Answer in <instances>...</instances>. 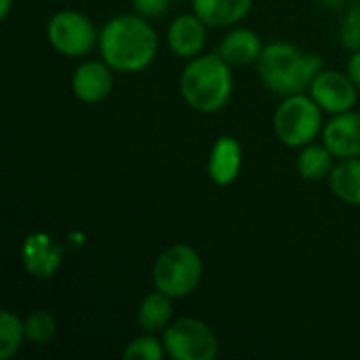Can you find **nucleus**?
Returning <instances> with one entry per match:
<instances>
[{"instance_id": "a878e982", "label": "nucleus", "mask_w": 360, "mask_h": 360, "mask_svg": "<svg viewBox=\"0 0 360 360\" xmlns=\"http://www.w3.org/2000/svg\"><path fill=\"white\" fill-rule=\"evenodd\" d=\"M356 2H360V0H356Z\"/></svg>"}, {"instance_id": "dca6fc26", "label": "nucleus", "mask_w": 360, "mask_h": 360, "mask_svg": "<svg viewBox=\"0 0 360 360\" xmlns=\"http://www.w3.org/2000/svg\"><path fill=\"white\" fill-rule=\"evenodd\" d=\"M173 323V297L154 289L137 308V325L143 333H162Z\"/></svg>"}, {"instance_id": "5701e85b", "label": "nucleus", "mask_w": 360, "mask_h": 360, "mask_svg": "<svg viewBox=\"0 0 360 360\" xmlns=\"http://www.w3.org/2000/svg\"><path fill=\"white\" fill-rule=\"evenodd\" d=\"M131 2L137 15L150 19V17H160L162 13H167V8L177 0H131Z\"/></svg>"}, {"instance_id": "393cba45", "label": "nucleus", "mask_w": 360, "mask_h": 360, "mask_svg": "<svg viewBox=\"0 0 360 360\" xmlns=\"http://www.w3.org/2000/svg\"><path fill=\"white\" fill-rule=\"evenodd\" d=\"M15 0H0V19H6Z\"/></svg>"}, {"instance_id": "f03ea898", "label": "nucleus", "mask_w": 360, "mask_h": 360, "mask_svg": "<svg viewBox=\"0 0 360 360\" xmlns=\"http://www.w3.org/2000/svg\"><path fill=\"white\" fill-rule=\"evenodd\" d=\"M255 65L268 91L289 97L310 89L312 80L323 70V57L291 42L276 40L264 46Z\"/></svg>"}, {"instance_id": "b1692460", "label": "nucleus", "mask_w": 360, "mask_h": 360, "mask_svg": "<svg viewBox=\"0 0 360 360\" xmlns=\"http://www.w3.org/2000/svg\"><path fill=\"white\" fill-rule=\"evenodd\" d=\"M346 72H348L350 80L356 84V89L360 91V51L350 53V59H348V63H346Z\"/></svg>"}, {"instance_id": "9d476101", "label": "nucleus", "mask_w": 360, "mask_h": 360, "mask_svg": "<svg viewBox=\"0 0 360 360\" xmlns=\"http://www.w3.org/2000/svg\"><path fill=\"white\" fill-rule=\"evenodd\" d=\"M114 86V70L103 59L82 61L72 74V93L82 103L103 101Z\"/></svg>"}, {"instance_id": "aec40b11", "label": "nucleus", "mask_w": 360, "mask_h": 360, "mask_svg": "<svg viewBox=\"0 0 360 360\" xmlns=\"http://www.w3.org/2000/svg\"><path fill=\"white\" fill-rule=\"evenodd\" d=\"M25 340L34 346H46L57 335L55 316L46 310H32L25 319Z\"/></svg>"}, {"instance_id": "9b49d317", "label": "nucleus", "mask_w": 360, "mask_h": 360, "mask_svg": "<svg viewBox=\"0 0 360 360\" xmlns=\"http://www.w3.org/2000/svg\"><path fill=\"white\" fill-rule=\"evenodd\" d=\"M167 44L179 59H194L207 44V25L196 13L177 15L167 30Z\"/></svg>"}, {"instance_id": "f257e3e1", "label": "nucleus", "mask_w": 360, "mask_h": 360, "mask_svg": "<svg viewBox=\"0 0 360 360\" xmlns=\"http://www.w3.org/2000/svg\"><path fill=\"white\" fill-rule=\"evenodd\" d=\"M97 49L101 59L114 72L137 74L150 68L156 59L158 34L146 17L124 13L103 23Z\"/></svg>"}, {"instance_id": "20e7f679", "label": "nucleus", "mask_w": 360, "mask_h": 360, "mask_svg": "<svg viewBox=\"0 0 360 360\" xmlns=\"http://www.w3.org/2000/svg\"><path fill=\"white\" fill-rule=\"evenodd\" d=\"M205 266L198 251L186 243H175L160 251L152 266L154 287L173 300L192 295L202 283Z\"/></svg>"}, {"instance_id": "423d86ee", "label": "nucleus", "mask_w": 360, "mask_h": 360, "mask_svg": "<svg viewBox=\"0 0 360 360\" xmlns=\"http://www.w3.org/2000/svg\"><path fill=\"white\" fill-rule=\"evenodd\" d=\"M162 344L173 360H213L219 354V338L200 319L184 316L162 331Z\"/></svg>"}, {"instance_id": "a211bd4d", "label": "nucleus", "mask_w": 360, "mask_h": 360, "mask_svg": "<svg viewBox=\"0 0 360 360\" xmlns=\"http://www.w3.org/2000/svg\"><path fill=\"white\" fill-rule=\"evenodd\" d=\"M329 188L342 202L360 207V156L335 162L329 175Z\"/></svg>"}, {"instance_id": "f8f14e48", "label": "nucleus", "mask_w": 360, "mask_h": 360, "mask_svg": "<svg viewBox=\"0 0 360 360\" xmlns=\"http://www.w3.org/2000/svg\"><path fill=\"white\" fill-rule=\"evenodd\" d=\"M323 143L338 160L360 156V112L348 110L331 116L323 127Z\"/></svg>"}, {"instance_id": "2eb2a0df", "label": "nucleus", "mask_w": 360, "mask_h": 360, "mask_svg": "<svg viewBox=\"0 0 360 360\" xmlns=\"http://www.w3.org/2000/svg\"><path fill=\"white\" fill-rule=\"evenodd\" d=\"M253 8V0H192L196 13L207 27H232L240 23Z\"/></svg>"}, {"instance_id": "4468645a", "label": "nucleus", "mask_w": 360, "mask_h": 360, "mask_svg": "<svg viewBox=\"0 0 360 360\" xmlns=\"http://www.w3.org/2000/svg\"><path fill=\"white\" fill-rule=\"evenodd\" d=\"M262 51H264V44H262L259 34L249 27L230 30L217 46L219 57L232 68H245V65L257 63Z\"/></svg>"}, {"instance_id": "0eeeda50", "label": "nucleus", "mask_w": 360, "mask_h": 360, "mask_svg": "<svg viewBox=\"0 0 360 360\" xmlns=\"http://www.w3.org/2000/svg\"><path fill=\"white\" fill-rule=\"evenodd\" d=\"M46 40L63 57H84L99 44V32L80 11H57L46 23Z\"/></svg>"}, {"instance_id": "6ab92c4d", "label": "nucleus", "mask_w": 360, "mask_h": 360, "mask_svg": "<svg viewBox=\"0 0 360 360\" xmlns=\"http://www.w3.org/2000/svg\"><path fill=\"white\" fill-rule=\"evenodd\" d=\"M25 340V323L11 310L0 312V360L17 356Z\"/></svg>"}, {"instance_id": "ddd939ff", "label": "nucleus", "mask_w": 360, "mask_h": 360, "mask_svg": "<svg viewBox=\"0 0 360 360\" xmlns=\"http://www.w3.org/2000/svg\"><path fill=\"white\" fill-rule=\"evenodd\" d=\"M240 167H243L240 141L232 135L217 137L209 152V162H207L209 179L219 188L232 186L240 175Z\"/></svg>"}, {"instance_id": "6e6552de", "label": "nucleus", "mask_w": 360, "mask_h": 360, "mask_svg": "<svg viewBox=\"0 0 360 360\" xmlns=\"http://www.w3.org/2000/svg\"><path fill=\"white\" fill-rule=\"evenodd\" d=\"M310 97L321 105L323 112L335 116L348 110H354L359 101V89L350 80L348 72L340 70H321L308 89Z\"/></svg>"}, {"instance_id": "4be33fe9", "label": "nucleus", "mask_w": 360, "mask_h": 360, "mask_svg": "<svg viewBox=\"0 0 360 360\" xmlns=\"http://www.w3.org/2000/svg\"><path fill=\"white\" fill-rule=\"evenodd\" d=\"M340 40L350 53L360 51V2L348 8L340 27Z\"/></svg>"}, {"instance_id": "412c9836", "label": "nucleus", "mask_w": 360, "mask_h": 360, "mask_svg": "<svg viewBox=\"0 0 360 360\" xmlns=\"http://www.w3.org/2000/svg\"><path fill=\"white\" fill-rule=\"evenodd\" d=\"M165 356V344L156 338V333H143L139 338H133L122 350L124 360H162Z\"/></svg>"}, {"instance_id": "7ed1b4c3", "label": "nucleus", "mask_w": 360, "mask_h": 360, "mask_svg": "<svg viewBox=\"0 0 360 360\" xmlns=\"http://www.w3.org/2000/svg\"><path fill=\"white\" fill-rule=\"evenodd\" d=\"M232 65H228L219 53H200L198 57L188 59L179 74V93L184 101L200 114L224 110L232 99Z\"/></svg>"}, {"instance_id": "39448f33", "label": "nucleus", "mask_w": 360, "mask_h": 360, "mask_svg": "<svg viewBox=\"0 0 360 360\" xmlns=\"http://www.w3.org/2000/svg\"><path fill=\"white\" fill-rule=\"evenodd\" d=\"M323 110L310 97V93H297L283 97L274 112V133L278 141L287 148H304L323 135Z\"/></svg>"}, {"instance_id": "f3484780", "label": "nucleus", "mask_w": 360, "mask_h": 360, "mask_svg": "<svg viewBox=\"0 0 360 360\" xmlns=\"http://www.w3.org/2000/svg\"><path fill=\"white\" fill-rule=\"evenodd\" d=\"M335 167V156L325 143H308L300 148L295 169L297 175L306 181H323L329 179L331 171Z\"/></svg>"}, {"instance_id": "1a4fd4ad", "label": "nucleus", "mask_w": 360, "mask_h": 360, "mask_svg": "<svg viewBox=\"0 0 360 360\" xmlns=\"http://www.w3.org/2000/svg\"><path fill=\"white\" fill-rule=\"evenodd\" d=\"M21 264L34 281H49L63 264V247L46 232H32L21 245Z\"/></svg>"}]
</instances>
